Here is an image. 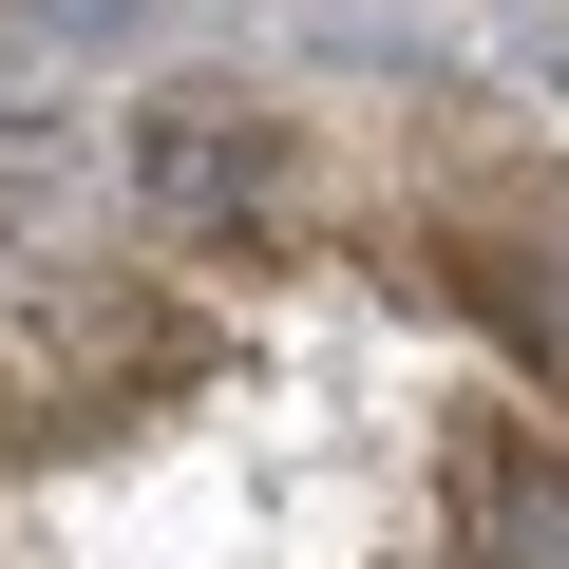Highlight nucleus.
Wrapping results in <instances>:
<instances>
[{
    "label": "nucleus",
    "mask_w": 569,
    "mask_h": 569,
    "mask_svg": "<svg viewBox=\"0 0 569 569\" xmlns=\"http://www.w3.org/2000/svg\"><path fill=\"white\" fill-rule=\"evenodd\" d=\"M475 323L569 399V247H475Z\"/></svg>",
    "instance_id": "7ed1b4c3"
},
{
    "label": "nucleus",
    "mask_w": 569,
    "mask_h": 569,
    "mask_svg": "<svg viewBox=\"0 0 569 569\" xmlns=\"http://www.w3.org/2000/svg\"><path fill=\"white\" fill-rule=\"evenodd\" d=\"M133 209L171 247H284L323 209V152H305V114H266V96H152L133 114Z\"/></svg>",
    "instance_id": "f257e3e1"
},
{
    "label": "nucleus",
    "mask_w": 569,
    "mask_h": 569,
    "mask_svg": "<svg viewBox=\"0 0 569 569\" xmlns=\"http://www.w3.org/2000/svg\"><path fill=\"white\" fill-rule=\"evenodd\" d=\"M456 569H569V456L531 418L456 437Z\"/></svg>",
    "instance_id": "f03ea898"
}]
</instances>
